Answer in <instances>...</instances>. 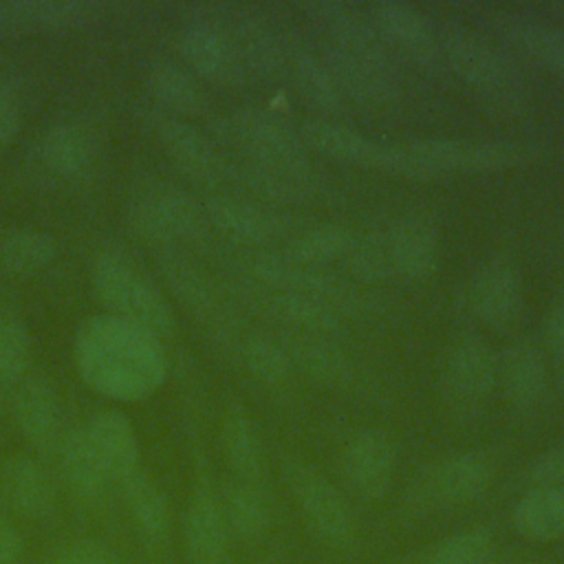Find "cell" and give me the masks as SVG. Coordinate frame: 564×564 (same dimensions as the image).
Returning <instances> with one entry per match:
<instances>
[{
    "instance_id": "6da1fadb",
    "label": "cell",
    "mask_w": 564,
    "mask_h": 564,
    "mask_svg": "<svg viewBox=\"0 0 564 564\" xmlns=\"http://www.w3.org/2000/svg\"><path fill=\"white\" fill-rule=\"evenodd\" d=\"M75 359L84 381L115 401L150 397L167 375L161 339L115 315H99L82 326L75 339Z\"/></svg>"
},
{
    "instance_id": "7a4b0ae2",
    "label": "cell",
    "mask_w": 564,
    "mask_h": 564,
    "mask_svg": "<svg viewBox=\"0 0 564 564\" xmlns=\"http://www.w3.org/2000/svg\"><path fill=\"white\" fill-rule=\"evenodd\" d=\"M533 156V148L509 139L427 137L383 143L381 167L394 176L430 181L452 174H478L516 167Z\"/></svg>"
},
{
    "instance_id": "3957f363",
    "label": "cell",
    "mask_w": 564,
    "mask_h": 564,
    "mask_svg": "<svg viewBox=\"0 0 564 564\" xmlns=\"http://www.w3.org/2000/svg\"><path fill=\"white\" fill-rule=\"evenodd\" d=\"M436 37L452 73L480 99L502 112H518L527 106V82L502 48L478 31L454 22H445Z\"/></svg>"
},
{
    "instance_id": "277c9868",
    "label": "cell",
    "mask_w": 564,
    "mask_h": 564,
    "mask_svg": "<svg viewBox=\"0 0 564 564\" xmlns=\"http://www.w3.org/2000/svg\"><path fill=\"white\" fill-rule=\"evenodd\" d=\"M236 269L238 278L302 295L337 317H359L370 308V297L355 282L339 278L326 267L302 264L282 249H247L238 256Z\"/></svg>"
},
{
    "instance_id": "5b68a950",
    "label": "cell",
    "mask_w": 564,
    "mask_h": 564,
    "mask_svg": "<svg viewBox=\"0 0 564 564\" xmlns=\"http://www.w3.org/2000/svg\"><path fill=\"white\" fill-rule=\"evenodd\" d=\"M494 480V465L485 452L465 449L427 463L405 489L412 516L452 511L480 500Z\"/></svg>"
},
{
    "instance_id": "8992f818",
    "label": "cell",
    "mask_w": 564,
    "mask_h": 564,
    "mask_svg": "<svg viewBox=\"0 0 564 564\" xmlns=\"http://www.w3.org/2000/svg\"><path fill=\"white\" fill-rule=\"evenodd\" d=\"M93 286L101 304L130 324H137L156 337L174 330V311L159 286L126 258L104 253L93 267Z\"/></svg>"
},
{
    "instance_id": "52a82bcc",
    "label": "cell",
    "mask_w": 564,
    "mask_h": 564,
    "mask_svg": "<svg viewBox=\"0 0 564 564\" xmlns=\"http://www.w3.org/2000/svg\"><path fill=\"white\" fill-rule=\"evenodd\" d=\"M126 220L139 238L156 245L196 242L209 227L203 203L165 181L141 185L128 200Z\"/></svg>"
},
{
    "instance_id": "ba28073f",
    "label": "cell",
    "mask_w": 564,
    "mask_h": 564,
    "mask_svg": "<svg viewBox=\"0 0 564 564\" xmlns=\"http://www.w3.org/2000/svg\"><path fill=\"white\" fill-rule=\"evenodd\" d=\"M214 137L234 148L240 159L262 165L280 167H308V150L300 130L291 128L282 117L260 110L240 108L212 123Z\"/></svg>"
},
{
    "instance_id": "9c48e42d",
    "label": "cell",
    "mask_w": 564,
    "mask_h": 564,
    "mask_svg": "<svg viewBox=\"0 0 564 564\" xmlns=\"http://www.w3.org/2000/svg\"><path fill=\"white\" fill-rule=\"evenodd\" d=\"M282 478L306 531L328 549H350L355 520L341 491L311 463L291 454L282 458Z\"/></svg>"
},
{
    "instance_id": "30bf717a",
    "label": "cell",
    "mask_w": 564,
    "mask_h": 564,
    "mask_svg": "<svg viewBox=\"0 0 564 564\" xmlns=\"http://www.w3.org/2000/svg\"><path fill=\"white\" fill-rule=\"evenodd\" d=\"M317 53L322 55L344 101H352L355 106L370 110L397 104L401 82L388 48L355 51L322 44Z\"/></svg>"
},
{
    "instance_id": "8fae6325",
    "label": "cell",
    "mask_w": 564,
    "mask_h": 564,
    "mask_svg": "<svg viewBox=\"0 0 564 564\" xmlns=\"http://www.w3.org/2000/svg\"><path fill=\"white\" fill-rule=\"evenodd\" d=\"M161 275L183 308L203 322L220 344L236 352L242 333H238L234 313L205 269L181 251H165L161 256Z\"/></svg>"
},
{
    "instance_id": "7c38bea8",
    "label": "cell",
    "mask_w": 564,
    "mask_h": 564,
    "mask_svg": "<svg viewBox=\"0 0 564 564\" xmlns=\"http://www.w3.org/2000/svg\"><path fill=\"white\" fill-rule=\"evenodd\" d=\"M203 207L207 223L245 249H269L273 242L289 240L295 234L286 214L240 194H214Z\"/></svg>"
},
{
    "instance_id": "4fadbf2b",
    "label": "cell",
    "mask_w": 564,
    "mask_h": 564,
    "mask_svg": "<svg viewBox=\"0 0 564 564\" xmlns=\"http://www.w3.org/2000/svg\"><path fill=\"white\" fill-rule=\"evenodd\" d=\"M145 119L154 130L159 143L172 159V163L185 176L205 187L227 183V156H223L216 143L209 137H205L198 128L165 110H150L145 112Z\"/></svg>"
},
{
    "instance_id": "5bb4252c",
    "label": "cell",
    "mask_w": 564,
    "mask_h": 564,
    "mask_svg": "<svg viewBox=\"0 0 564 564\" xmlns=\"http://www.w3.org/2000/svg\"><path fill=\"white\" fill-rule=\"evenodd\" d=\"M227 183L236 185L240 192L256 196L258 203L269 207H291V205H313L326 198L328 187L313 165L308 167H280L262 165L245 159L229 161Z\"/></svg>"
},
{
    "instance_id": "9a60e30c",
    "label": "cell",
    "mask_w": 564,
    "mask_h": 564,
    "mask_svg": "<svg viewBox=\"0 0 564 564\" xmlns=\"http://www.w3.org/2000/svg\"><path fill=\"white\" fill-rule=\"evenodd\" d=\"M205 15L234 42L247 73H253L260 79L284 77V37H280L264 18L240 4L209 7Z\"/></svg>"
},
{
    "instance_id": "2e32d148",
    "label": "cell",
    "mask_w": 564,
    "mask_h": 564,
    "mask_svg": "<svg viewBox=\"0 0 564 564\" xmlns=\"http://www.w3.org/2000/svg\"><path fill=\"white\" fill-rule=\"evenodd\" d=\"M438 381L449 405L474 408L491 394L498 381V357L485 339L463 335L443 352Z\"/></svg>"
},
{
    "instance_id": "e0dca14e",
    "label": "cell",
    "mask_w": 564,
    "mask_h": 564,
    "mask_svg": "<svg viewBox=\"0 0 564 564\" xmlns=\"http://www.w3.org/2000/svg\"><path fill=\"white\" fill-rule=\"evenodd\" d=\"M339 465L348 489L361 500L377 502L392 487L397 474V447L383 430L364 427L348 436Z\"/></svg>"
},
{
    "instance_id": "ac0fdd59",
    "label": "cell",
    "mask_w": 564,
    "mask_h": 564,
    "mask_svg": "<svg viewBox=\"0 0 564 564\" xmlns=\"http://www.w3.org/2000/svg\"><path fill=\"white\" fill-rule=\"evenodd\" d=\"M368 18L388 48L399 51L427 73L443 66L438 37L416 7L401 0H381L370 4Z\"/></svg>"
},
{
    "instance_id": "d6986e66",
    "label": "cell",
    "mask_w": 564,
    "mask_h": 564,
    "mask_svg": "<svg viewBox=\"0 0 564 564\" xmlns=\"http://www.w3.org/2000/svg\"><path fill=\"white\" fill-rule=\"evenodd\" d=\"M178 51L187 68L220 86H240L249 73L227 33L205 13L194 18L178 37Z\"/></svg>"
},
{
    "instance_id": "ffe728a7",
    "label": "cell",
    "mask_w": 564,
    "mask_h": 564,
    "mask_svg": "<svg viewBox=\"0 0 564 564\" xmlns=\"http://www.w3.org/2000/svg\"><path fill=\"white\" fill-rule=\"evenodd\" d=\"M183 551L189 564H227L231 533L220 496L200 478L187 500L181 522Z\"/></svg>"
},
{
    "instance_id": "44dd1931",
    "label": "cell",
    "mask_w": 564,
    "mask_h": 564,
    "mask_svg": "<svg viewBox=\"0 0 564 564\" xmlns=\"http://www.w3.org/2000/svg\"><path fill=\"white\" fill-rule=\"evenodd\" d=\"M469 306L489 328L511 326L522 311V275L509 256L487 258L469 280Z\"/></svg>"
},
{
    "instance_id": "7402d4cb",
    "label": "cell",
    "mask_w": 564,
    "mask_h": 564,
    "mask_svg": "<svg viewBox=\"0 0 564 564\" xmlns=\"http://www.w3.org/2000/svg\"><path fill=\"white\" fill-rule=\"evenodd\" d=\"M236 293L256 313L280 324L282 333H306V335L333 337L341 328V317H337L333 311L302 295L267 289L245 278L236 280Z\"/></svg>"
},
{
    "instance_id": "603a6c76",
    "label": "cell",
    "mask_w": 564,
    "mask_h": 564,
    "mask_svg": "<svg viewBox=\"0 0 564 564\" xmlns=\"http://www.w3.org/2000/svg\"><path fill=\"white\" fill-rule=\"evenodd\" d=\"M392 278L419 282L438 267L441 242L436 227L421 216H401L383 229Z\"/></svg>"
},
{
    "instance_id": "cb8c5ba5",
    "label": "cell",
    "mask_w": 564,
    "mask_h": 564,
    "mask_svg": "<svg viewBox=\"0 0 564 564\" xmlns=\"http://www.w3.org/2000/svg\"><path fill=\"white\" fill-rule=\"evenodd\" d=\"M13 414L22 436L37 449L59 447L62 434V408L55 386L42 377H24L15 388Z\"/></svg>"
},
{
    "instance_id": "d4e9b609",
    "label": "cell",
    "mask_w": 564,
    "mask_h": 564,
    "mask_svg": "<svg viewBox=\"0 0 564 564\" xmlns=\"http://www.w3.org/2000/svg\"><path fill=\"white\" fill-rule=\"evenodd\" d=\"M0 496L11 511L42 522L55 511V487L48 471L31 456L15 454L0 467Z\"/></svg>"
},
{
    "instance_id": "484cf974",
    "label": "cell",
    "mask_w": 564,
    "mask_h": 564,
    "mask_svg": "<svg viewBox=\"0 0 564 564\" xmlns=\"http://www.w3.org/2000/svg\"><path fill=\"white\" fill-rule=\"evenodd\" d=\"M300 372L311 381L330 388L344 390L355 381V364L344 348H339L326 335H306V333H282L278 337Z\"/></svg>"
},
{
    "instance_id": "4316f807",
    "label": "cell",
    "mask_w": 564,
    "mask_h": 564,
    "mask_svg": "<svg viewBox=\"0 0 564 564\" xmlns=\"http://www.w3.org/2000/svg\"><path fill=\"white\" fill-rule=\"evenodd\" d=\"M300 137L308 152L333 159L337 163L379 170L383 143L339 123L326 119H311L300 126Z\"/></svg>"
},
{
    "instance_id": "83f0119b",
    "label": "cell",
    "mask_w": 564,
    "mask_h": 564,
    "mask_svg": "<svg viewBox=\"0 0 564 564\" xmlns=\"http://www.w3.org/2000/svg\"><path fill=\"white\" fill-rule=\"evenodd\" d=\"M84 430L112 485H119L139 469V441L130 419L123 412H99Z\"/></svg>"
},
{
    "instance_id": "f1b7e54d",
    "label": "cell",
    "mask_w": 564,
    "mask_h": 564,
    "mask_svg": "<svg viewBox=\"0 0 564 564\" xmlns=\"http://www.w3.org/2000/svg\"><path fill=\"white\" fill-rule=\"evenodd\" d=\"M119 489L139 540L150 549L163 546L172 529V509L165 491L143 469L121 480Z\"/></svg>"
},
{
    "instance_id": "f546056e",
    "label": "cell",
    "mask_w": 564,
    "mask_h": 564,
    "mask_svg": "<svg viewBox=\"0 0 564 564\" xmlns=\"http://www.w3.org/2000/svg\"><path fill=\"white\" fill-rule=\"evenodd\" d=\"M284 77L295 93L313 110L324 115H339L344 110V97L335 86L322 55L300 40H284Z\"/></svg>"
},
{
    "instance_id": "4dcf8cb0",
    "label": "cell",
    "mask_w": 564,
    "mask_h": 564,
    "mask_svg": "<svg viewBox=\"0 0 564 564\" xmlns=\"http://www.w3.org/2000/svg\"><path fill=\"white\" fill-rule=\"evenodd\" d=\"M220 447L236 480L260 485L267 474V458L258 425L240 403H229L220 423Z\"/></svg>"
},
{
    "instance_id": "1f68e13d",
    "label": "cell",
    "mask_w": 564,
    "mask_h": 564,
    "mask_svg": "<svg viewBox=\"0 0 564 564\" xmlns=\"http://www.w3.org/2000/svg\"><path fill=\"white\" fill-rule=\"evenodd\" d=\"M491 24L496 31L527 57L540 62L549 70L564 77V29L520 15L500 11L491 15Z\"/></svg>"
},
{
    "instance_id": "d6a6232c",
    "label": "cell",
    "mask_w": 564,
    "mask_h": 564,
    "mask_svg": "<svg viewBox=\"0 0 564 564\" xmlns=\"http://www.w3.org/2000/svg\"><path fill=\"white\" fill-rule=\"evenodd\" d=\"M59 460L66 487L77 500L84 505H97L106 498L112 480L93 452L84 427L64 434L59 443Z\"/></svg>"
},
{
    "instance_id": "836d02e7",
    "label": "cell",
    "mask_w": 564,
    "mask_h": 564,
    "mask_svg": "<svg viewBox=\"0 0 564 564\" xmlns=\"http://www.w3.org/2000/svg\"><path fill=\"white\" fill-rule=\"evenodd\" d=\"M99 141L95 132L77 121H59L40 139V159L57 176L84 174L95 156Z\"/></svg>"
},
{
    "instance_id": "e575fe53",
    "label": "cell",
    "mask_w": 564,
    "mask_h": 564,
    "mask_svg": "<svg viewBox=\"0 0 564 564\" xmlns=\"http://www.w3.org/2000/svg\"><path fill=\"white\" fill-rule=\"evenodd\" d=\"M223 513L231 538L253 544L260 542L271 529V507L260 485L229 480L220 494Z\"/></svg>"
},
{
    "instance_id": "d590c367",
    "label": "cell",
    "mask_w": 564,
    "mask_h": 564,
    "mask_svg": "<svg viewBox=\"0 0 564 564\" xmlns=\"http://www.w3.org/2000/svg\"><path fill=\"white\" fill-rule=\"evenodd\" d=\"M498 377L509 403L518 410L535 405L546 388L544 359L535 346L527 341L511 344L498 359Z\"/></svg>"
},
{
    "instance_id": "8d00e7d4",
    "label": "cell",
    "mask_w": 564,
    "mask_h": 564,
    "mask_svg": "<svg viewBox=\"0 0 564 564\" xmlns=\"http://www.w3.org/2000/svg\"><path fill=\"white\" fill-rule=\"evenodd\" d=\"M518 535L529 542H553L564 535V489L531 487L511 511Z\"/></svg>"
},
{
    "instance_id": "74e56055",
    "label": "cell",
    "mask_w": 564,
    "mask_h": 564,
    "mask_svg": "<svg viewBox=\"0 0 564 564\" xmlns=\"http://www.w3.org/2000/svg\"><path fill=\"white\" fill-rule=\"evenodd\" d=\"M86 11V4L77 0H0V31L62 29L82 22Z\"/></svg>"
},
{
    "instance_id": "f35d334b",
    "label": "cell",
    "mask_w": 564,
    "mask_h": 564,
    "mask_svg": "<svg viewBox=\"0 0 564 564\" xmlns=\"http://www.w3.org/2000/svg\"><path fill=\"white\" fill-rule=\"evenodd\" d=\"M148 86L156 104L176 117H194L205 112L207 97L196 75L174 62L161 59L148 68Z\"/></svg>"
},
{
    "instance_id": "ab89813d",
    "label": "cell",
    "mask_w": 564,
    "mask_h": 564,
    "mask_svg": "<svg viewBox=\"0 0 564 564\" xmlns=\"http://www.w3.org/2000/svg\"><path fill=\"white\" fill-rule=\"evenodd\" d=\"M352 240L355 231L350 227L341 223H317L295 231L282 251L302 264L326 267L344 260Z\"/></svg>"
},
{
    "instance_id": "60d3db41",
    "label": "cell",
    "mask_w": 564,
    "mask_h": 564,
    "mask_svg": "<svg viewBox=\"0 0 564 564\" xmlns=\"http://www.w3.org/2000/svg\"><path fill=\"white\" fill-rule=\"evenodd\" d=\"M57 245L51 234L33 227H18L0 234V269L7 273H35L48 267Z\"/></svg>"
},
{
    "instance_id": "b9f144b4",
    "label": "cell",
    "mask_w": 564,
    "mask_h": 564,
    "mask_svg": "<svg viewBox=\"0 0 564 564\" xmlns=\"http://www.w3.org/2000/svg\"><path fill=\"white\" fill-rule=\"evenodd\" d=\"M236 355L240 357L251 377L271 388L284 386L293 372V364L282 341L264 333L242 335Z\"/></svg>"
},
{
    "instance_id": "7bdbcfd3",
    "label": "cell",
    "mask_w": 564,
    "mask_h": 564,
    "mask_svg": "<svg viewBox=\"0 0 564 564\" xmlns=\"http://www.w3.org/2000/svg\"><path fill=\"white\" fill-rule=\"evenodd\" d=\"M494 555V538L487 529H463L434 542L405 564H487Z\"/></svg>"
},
{
    "instance_id": "ee69618b",
    "label": "cell",
    "mask_w": 564,
    "mask_h": 564,
    "mask_svg": "<svg viewBox=\"0 0 564 564\" xmlns=\"http://www.w3.org/2000/svg\"><path fill=\"white\" fill-rule=\"evenodd\" d=\"M348 273L355 278V282L361 284H375L392 278L390 260H388V249H386V238L383 229L379 231H366V234H355V240L344 258Z\"/></svg>"
},
{
    "instance_id": "f6af8a7d",
    "label": "cell",
    "mask_w": 564,
    "mask_h": 564,
    "mask_svg": "<svg viewBox=\"0 0 564 564\" xmlns=\"http://www.w3.org/2000/svg\"><path fill=\"white\" fill-rule=\"evenodd\" d=\"M31 361L29 330L15 315H0V383L18 386Z\"/></svg>"
},
{
    "instance_id": "bcb514c9",
    "label": "cell",
    "mask_w": 564,
    "mask_h": 564,
    "mask_svg": "<svg viewBox=\"0 0 564 564\" xmlns=\"http://www.w3.org/2000/svg\"><path fill=\"white\" fill-rule=\"evenodd\" d=\"M46 564H123L117 549L101 538H75L59 546Z\"/></svg>"
},
{
    "instance_id": "7dc6e473",
    "label": "cell",
    "mask_w": 564,
    "mask_h": 564,
    "mask_svg": "<svg viewBox=\"0 0 564 564\" xmlns=\"http://www.w3.org/2000/svg\"><path fill=\"white\" fill-rule=\"evenodd\" d=\"M529 480L533 487L564 489V443L544 449L531 460Z\"/></svg>"
},
{
    "instance_id": "c3c4849f",
    "label": "cell",
    "mask_w": 564,
    "mask_h": 564,
    "mask_svg": "<svg viewBox=\"0 0 564 564\" xmlns=\"http://www.w3.org/2000/svg\"><path fill=\"white\" fill-rule=\"evenodd\" d=\"M544 344L549 352L564 364V291H560L544 317Z\"/></svg>"
},
{
    "instance_id": "681fc988",
    "label": "cell",
    "mask_w": 564,
    "mask_h": 564,
    "mask_svg": "<svg viewBox=\"0 0 564 564\" xmlns=\"http://www.w3.org/2000/svg\"><path fill=\"white\" fill-rule=\"evenodd\" d=\"M22 538L11 520L0 516V564H20Z\"/></svg>"
},
{
    "instance_id": "f907efd6",
    "label": "cell",
    "mask_w": 564,
    "mask_h": 564,
    "mask_svg": "<svg viewBox=\"0 0 564 564\" xmlns=\"http://www.w3.org/2000/svg\"><path fill=\"white\" fill-rule=\"evenodd\" d=\"M20 108L13 106V108H7V110H0V152L11 143V139L18 134L20 130Z\"/></svg>"
},
{
    "instance_id": "816d5d0a",
    "label": "cell",
    "mask_w": 564,
    "mask_h": 564,
    "mask_svg": "<svg viewBox=\"0 0 564 564\" xmlns=\"http://www.w3.org/2000/svg\"><path fill=\"white\" fill-rule=\"evenodd\" d=\"M18 106V97H15V86L0 75V110L13 108Z\"/></svg>"
},
{
    "instance_id": "f5cc1de1",
    "label": "cell",
    "mask_w": 564,
    "mask_h": 564,
    "mask_svg": "<svg viewBox=\"0 0 564 564\" xmlns=\"http://www.w3.org/2000/svg\"><path fill=\"white\" fill-rule=\"evenodd\" d=\"M487 564H494V562H491V560H489V562H487ZM502 564H518V562H502Z\"/></svg>"
}]
</instances>
